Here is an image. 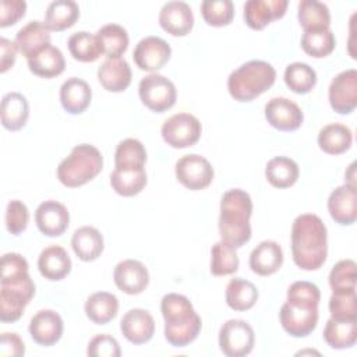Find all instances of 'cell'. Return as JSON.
I'll return each mask as SVG.
<instances>
[{
	"label": "cell",
	"mask_w": 357,
	"mask_h": 357,
	"mask_svg": "<svg viewBox=\"0 0 357 357\" xmlns=\"http://www.w3.org/2000/svg\"><path fill=\"white\" fill-rule=\"evenodd\" d=\"M321 291L317 284L298 280L287 289V300L280 307L279 319L282 328L293 337H305L318 324V305Z\"/></svg>",
	"instance_id": "cell-1"
},
{
	"label": "cell",
	"mask_w": 357,
	"mask_h": 357,
	"mask_svg": "<svg viewBox=\"0 0 357 357\" xmlns=\"http://www.w3.org/2000/svg\"><path fill=\"white\" fill-rule=\"evenodd\" d=\"M291 255L304 271H317L326 261L328 231L322 219L314 213L298 215L291 225Z\"/></svg>",
	"instance_id": "cell-2"
},
{
	"label": "cell",
	"mask_w": 357,
	"mask_h": 357,
	"mask_svg": "<svg viewBox=\"0 0 357 357\" xmlns=\"http://www.w3.org/2000/svg\"><path fill=\"white\" fill-rule=\"evenodd\" d=\"M160 311L165 319V337L172 346L184 347L197 339L202 321L185 296L177 293L163 296Z\"/></svg>",
	"instance_id": "cell-3"
},
{
	"label": "cell",
	"mask_w": 357,
	"mask_h": 357,
	"mask_svg": "<svg viewBox=\"0 0 357 357\" xmlns=\"http://www.w3.org/2000/svg\"><path fill=\"white\" fill-rule=\"evenodd\" d=\"M252 201L248 192L241 188L226 191L220 199L219 233L222 241L240 248L251 238L250 218Z\"/></svg>",
	"instance_id": "cell-4"
},
{
	"label": "cell",
	"mask_w": 357,
	"mask_h": 357,
	"mask_svg": "<svg viewBox=\"0 0 357 357\" xmlns=\"http://www.w3.org/2000/svg\"><path fill=\"white\" fill-rule=\"evenodd\" d=\"M276 79L272 64L264 60H250L231 71L227 78L230 96L238 102H251L266 92Z\"/></svg>",
	"instance_id": "cell-5"
},
{
	"label": "cell",
	"mask_w": 357,
	"mask_h": 357,
	"mask_svg": "<svg viewBox=\"0 0 357 357\" xmlns=\"http://www.w3.org/2000/svg\"><path fill=\"white\" fill-rule=\"evenodd\" d=\"M102 167L103 156L100 151L93 145L79 144L75 145L70 155L59 163L57 178L63 185L75 188L95 178Z\"/></svg>",
	"instance_id": "cell-6"
},
{
	"label": "cell",
	"mask_w": 357,
	"mask_h": 357,
	"mask_svg": "<svg viewBox=\"0 0 357 357\" xmlns=\"http://www.w3.org/2000/svg\"><path fill=\"white\" fill-rule=\"evenodd\" d=\"M33 296L35 283L28 272L0 276V321H18Z\"/></svg>",
	"instance_id": "cell-7"
},
{
	"label": "cell",
	"mask_w": 357,
	"mask_h": 357,
	"mask_svg": "<svg viewBox=\"0 0 357 357\" xmlns=\"http://www.w3.org/2000/svg\"><path fill=\"white\" fill-rule=\"evenodd\" d=\"M141 102L152 112L163 113L174 106L177 91L174 84L165 75L151 73L138 85Z\"/></svg>",
	"instance_id": "cell-8"
},
{
	"label": "cell",
	"mask_w": 357,
	"mask_h": 357,
	"mask_svg": "<svg viewBox=\"0 0 357 357\" xmlns=\"http://www.w3.org/2000/svg\"><path fill=\"white\" fill-rule=\"evenodd\" d=\"M202 126L199 120L190 113H177L169 117L160 128L163 141L172 148H188L198 142Z\"/></svg>",
	"instance_id": "cell-9"
},
{
	"label": "cell",
	"mask_w": 357,
	"mask_h": 357,
	"mask_svg": "<svg viewBox=\"0 0 357 357\" xmlns=\"http://www.w3.org/2000/svg\"><path fill=\"white\" fill-rule=\"evenodd\" d=\"M255 335L248 322L229 319L219 331V347L227 357H244L252 351Z\"/></svg>",
	"instance_id": "cell-10"
},
{
	"label": "cell",
	"mask_w": 357,
	"mask_h": 357,
	"mask_svg": "<svg viewBox=\"0 0 357 357\" xmlns=\"http://www.w3.org/2000/svg\"><path fill=\"white\" fill-rule=\"evenodd\" d=\"M177 180L188 190L206 188L213 180V167L209 160L201 155L191 153L181 156L174 166Z\"/></svg>",
	"instance_id": "cell-11"
},
{
	"label": "cell",
	"mask_w": 357,
	"mask_h": 357,
	"mask_svg": "<svg viewBox=\"0 0 357 357\" xmlns=\"http://www.w3.org/2000/svg\"><path fill=\"white\" fill-rule=\"evenodd\" d=\"M328 98L331 107L336 113H351L357 106V70L349 68L339 73L331 81Z\"/></svg>",
	"instance_id": "cell-12"
},
{
	"label": "cell",
	"mask_w": 357,
	"mask_h": 357,
	"mask_svg": "<svg viewBox=\"0 0 357 357\" xmlns=\"http://www.w3.org/2000/svg\"><path fill=\"white\" fill-rule=\"evenodd\" d=\"M172 47L170 45L159 36H145L142 38L134 52L132 59L139 70L144 71H158L170 60Z\"/></svg>",
	"instance_id": "cell-13"
},
{
	"label": "cell",
	"mask_w": 357,
	"mask_h": 357,
	"mask_svg": "<svg viewBox=\"0 0 357 357\" xmlns=\"http://www.w3.org/2000/svg\"><path fill=\"white\" fill-rule=\"evenodd\" d=\"M265 119L279 131H294L301 126L304 116L297 103L279 96L265 105Z\"/></svg>",
	"instance_id": "cell-14"
},
{
	"label": "cell",
	"mask_w": 357,
	"mask_h": 357,
	"mask_svg": "<svg viewBox=\"0 0 357 357\" xmlns=\"http://www.w3.org/2000/svg\"><path fill=\"white\" fill-rule=\"evenodd\" d=\"M35 223L42 234L47 237H59L68 227L70 213L61 202L47 199L36 208Z\"/></svg>",
	"instance_id": "cell-15"
},
{
	"label": "cell",
	"mask_w": 357,
	"mask_h": 357,
	"mask_svg": "<svg viewBox=\"0 0 357 357\" xmlns=\"http://www.w3.org/2000/svg\"><path fill=\"white\" fill-rule=\"evenodd\" d=\"M113 280L119 290L126 294H139L149 284L146 266L137 259H124L114 266Z\"/></svg>",
	"instance_id": "cell-16"
},
{
	"label": "cell",
	"mask_w": 357,
	"mask_h": 357,
	"mask_svg": "<svg viewBox=\"0 0 357 357\" xmlns=\"http://www.w3.org/2000/svg\"><path fill=\"white\" fill-rule=\"evenodd\" d=\"M331 218L343 226L353 225L357 219V185L344 183L336 187L328 198Z\"/></svg>",
	"instance_id": "cell-17"
},
{
	"label": "cell",
	"mask_w": 357,
	"mask_h": 357,
	"mask_svg": "<svg viewBox=\"0 0 357 357\" xmlns=\"http://www.w3.org/2000/svg\"><path fill=\"white\" fill-rule=\"evenodd\" d=\"M63 319L53 310L38 311L29 322V335L35 343L49 347L56 344L63 335Z\"/></svg>",
	"instance_id": "cell-18"
},
{
	"label": "cell",
	"mask_w": 357,
	"mask_h": 357,
	"mask_svg": "<svg viewBox=\"0 0 357 357\" xmlns=\"http://www.w3.org/2000/svg\"><path fill=\"white\" fill-rule=\"evenodd\" d=\"M120 331L128 342L144 344L149 342L155 333L153 317L149 311L142 308L128 310L120 321Z\"/></svg>",
	"instance_id": "cell-19"
},
{
	"label": "cell",
	"mask_w": 357,
	"mask_h": 357,
	"mask_svg": "<svg viewBox=\"0 0 357 357\" xmlns=\"http://www.w3.org/2000/svg\"><path fill=\"white\" fill-rule=\"evenodd\" d=\"M287 0H248L244 4V21L251 29H262L273 20L282 18Z\"/></svg>",
	"instance_id": "cell-20"
},
{
	"label": "cell",
	"mask_w": 357,
	"mask_h": 357,
	"mask_svg": "<svg viewBox=\"0 0 357 357\" xmlns=\"http://www.w3.org/2000/svg\"><path fill=\"white\" fill-rule=\"evenodd\" d=\"M159 24L173 36H184L194 26L191 7L185 1H169L159 13Z\"/></svg>",
	"instance_id": "cell-21"
},
{
	"label": "cell",
	"mask_w": 357,
	"mask_h": 357,
	"mask_svg": "<svg viewBox=\"0 0 357 357\" xmlns=\"http://www.w3.org/2000/svg\"><path fill=\"white\" fill-rule=\"evenodd\" d=\"M15 43L18 52L28 60L50 45V31L45 22L29 21L17 32Z\"/></svg>",
	"instance_id": "cell-22"
},
{
	"label": "cell",
	"mask_w": 357,
	"mask_h": 357,
	"mask_svg": "<svg viewBox=\"0 0 357 357\" xmlns=\"http://www.w3.org/2000/svg\"><path fill=\"white\" fill-rule=\"evenodd\" d=\"M283 264L282 247L272 240L261 241L250 254V268L254 273L269 276L280 269Z\"/></svg>",
	"instance_id": "cell-23"
},
{
	"label": "cell",
	"mask_w": 357,
	"mask_h": 357,
	"mask_svg": "<svg viewBox=\"0 0 357 357\" xmlns=\"http://www.w3.org/2000/svg\"><path fill=\"white\" fill-rule=\"evenodd\" d=\"M38 269L47 280H61L71 271V259L61 245H49L39 254Z\"/></svg>",
	"instance_id": "cell-24"
},
{
	"label": "cell",
	"mask_w": 357,
	"mask_h": 357,
	"mask_svg": "<svg viewBox=\"0 0 357 357\" xmlns=\"http://www.w3.org/2000/svg\"><path fill=\"white\" fill-rule=\"evenodd\" d=\"M92 89L86 81L71 77L60 88V103L70 114H81L91 105Z\"/></svg>",
	"instance_id": "cell-25"
},
{
	"label": "cell",
	"mask_w": 357,
	"mask_h": 357,
	"mask_svg": "<svg viewBox=\"0 0 357 357\" xmlns=\"http://www.w3.org/2000/svg\"><path fill=\"white\" fill-rule=\"evenodd\" d=\"M98 79L109 92H123L131 84L130 64L121 59H106L98 68Z\"/></svg>",
	"instance_id": "cell-26"
},
{
	"label": "cell",
	"mask_w": 357,
	"mask_h": 357,
	"mask_svg": "<svg viewBox=\"0 0 357 357\" xmlns=\"http://www.w3.org/2000/svg\"><path fill=\"white\" fill-rule=\"evenodd\" d=\"M1 126L10 131L21 130L29 117V105L20 92H8L1 99Z\"/></svg>",
	"instance_id": "cell-27"
},
{
	"label": "cell",
	"mask_w": 357,
	"mask_h": 357,
	"mask_svg": "<svg viewBox=\"0 0 357 357\" xmlns=\"http://www.w3.org/2000/svg\"><path fill=\"white\" fill-rule=\"evenodd\" d=\"M71 247L81 261H95L103 252V236L96 227L82 226L74 231Z\"/></svg>",
	"instance_id": "cell-28"
},
{
	"label": "cell",
	"mask_w": 357,
	"mask_h": 357,
	"mask_svg": "<svg viewBox=\"0 0 357 357\" xmlns=\"http://www.w3.org/2000/svg\"><path fill=\"white\" fill-rule=\"evenodd\" d=\"M145 167H114L110 174L112 188L121 197H134L146 185Z\"/></svg>",
	"instance_id": "cell-29"
},
{
	"label": "cell",
	"mask_w": 357,
	"mask_h": 357,
	"mask_svg": "<svg viewBox=\"0 0 357 357\" xmlns=\"http://www.w3.org/2000/svg\"><path fill=\"white\" fill-rule=\"evenodd\" d=\"M324 339L336 350L353 347L357 342V319L329 318L324 328Z\"/></svg>",
	"instance_id": "cell-30"
},
{
	"label": "cell",
	"mask_w": 357,
	"mask_h": 357,
	"mask_svg": "<svg viewBox=\"0 0 357 357\" xmlns=\"http://www.w3.org/2000/svg\"><path fill=\"white\" fill-rule=\"evenodd\" d=\"M353 142L351 130L340 123H332L322 127L318 132L319 148L329 155H340L346 152Z\"/></svg>",
	"instance_id": "cell-31"
},
{
	"label": "cell",
	"mask_w": 357,
	"mask_h": 357,
	"mask_svg": "<svg viewBox=\"0 0 357 357\" xmlns=\"http://www.w3.org/2000/svg\"><path fill=\"white\" fill-rule=\"evenodd\" d=\"M29 71L42 78H53L60 75L66 68V60L59 47L49 45L36 56L28 59Z\"/></svg>",
	"instance_id": "cell-32"
},
{
	"label": "cell",
	"mask_w": 357,
	"mask_h": 357,
	"mask_svg": "<svg viewBox=\"0 0 357 357\" xmlns=\"http://www.w3.org/2000/svg\"><path fill=\"white\" fill-rule=\"evenodd\" d=\"M85 314L93 324L105 325L116 318L119 311V300L107 291H98L85 301Z\"/></svg>",
	"instance_id": "cell-33"
},
{
	"label": "cell",
	"mask_w": 357,
	"mask_h": 357,
	"mask_svg": "<svg viewBox=\"0 0 357 357\" xmlns=\"http://www.w3.org/2000/svg\"><path fill=\"white\" fill-rule=\"evenodd\" d=\"M79 17V7L73 0L52 1L45 14V25L49 31H64L73 26Z\"/></svg>",
	"instance_id": "cell-34"
},
{
	"label": "cell",
	"mask_w": 357,
	"mask_h": 357,
	"mask_svg": "<svg viewBox=\"0 0 357 357\" xmlns=\"http://www.w3.org/2000/svg\"><path fill=\"white\" fill-rule=\"evenodd\" d=\"M298 174V165L287 156H275L265 166V177L276 188L291 187L297 181Z\"/></svg>",
	"instance_id": "cell-35"
},
{
	"label": "cell",
	"mask_w": 357,
	"mask_h": 357,
	"mask_svg": "<svg viewBox=\"0 0 357 357\" xmlns=\"http://www.w3.org/2000/svg\"><path fill=\"white\" fill-rule=\"evenodd\" d=\"M226 304L234 311H247L254 307L258 300V290L250 280L243 278L231 279L225 291Z\"/></svg>",
	"instance_id": "cell-36"
},
{
	"label": "cell",
	"mask_w": 357,
	"mask_h": 357,
	"mask_svg": "<svg viewBox=\"0 0 357 357\" xmlns=\"http://www.w3.org/2000/svg\"><path fill=\"white\" fill-rule=\"evenodd\" d=\"M297 18L305 31L325 29L331 24V13L326 4L318 0H301L298 3Z\"/></svg>",
	"instance_id": "cell-37"
},
{
	"label": "cell",
	"mask_w": 357,
	"mask_h": 357,
	"mask_svg": "<svg viewBox=\"0 0 357 357\" xmlns=\"http://www.w3.org/2000/svg\"><path fill=\"white\" fill-rule=\"evenodd\" d=\"M67 45L71 56L82 63H92L103 54V49L96 33L93 35L85 31L75 32L68 38Z\"/></svg>",
	"instance_id": "cell-38"
},
{
	"label": "cell",
	"mask_w": 357,
	"mask_h": 357,
	"mask_svg": "<svg viewBox=\"0 0 357 357\" xmlns=\"http://www.w3.org/2000/svg\"><path fill=\"white\" fill-rule=\"evenodd\" d=\"M96 36L102 45L103 54H106L107 59L120 57L128 47V33L119 24L103 25L98 29Z\"/></svg>",
	"instance_id": "cell-39"
},
{
	"label": "cell",
	"mask_w": 357,
	"mask_h": 357,
	"mask_svg": "<svg viewBox=\"0 0 357 357\" xmlns=\"http://www.w3.org/2000/svg\"><path fill=\"white\" fill-rule=\"evenodd\" d=\"M240 265L236 248L225 241H218L211 250V273L215 276H226L237 272Z\"/></svg>",
	"instance_id": "cell-40"
},
{
	"label": "cell",
	"mask_w": 357,
	"mask_h": 357,
	"mask_svg": "<svg viewBox=\"0 0 357 357\" xmlns=\"http://www.w3.org/2000/svg\"><path fill=\"white\" fill-rule=\"evenodd\" d=\"M284 82L294 93H308L317 84V73L310 64L294 61L284 70Z\"/></svg>",
	"instance_id": "cell-41"
},
{
	"label": "cell",
	"mask_w": 357,
	"mask_h": 357,
	"mask_svg": "<svg viewBox=\"0 0 357 357\" xmlns=\"http://www.w3.org/2000/svg\"><path fill=\"white\" fill-rule=\"evenodd\" d=\"M336 46V39L329 28L305 31L301 36L303 50L315 59L325 57L333 52Z\"/></svg>",
	"instance_id": "cell-42"
},
{
	"label": "cell",
	"mask_w": 357,
	"mask_h": 357,
	"mask_svg": "<svg viewBox=\"0 0 357 357\" xmlns=\"http://www.w3.org/2000/svg\"><path fill=\"white\" fill-rule=\"evenodd\" d=\"M146 151L135 138L123 139L114 152V167H145Z\"/></svg>",
	"instance_id": "cell-43"
},
{
	"label": "cell",
	"mask_w": 357,
	"mask_h": 357,
	"mask_svg": "<svg viewBox=\"0 0 357 357\" xmlns=\"http://www.w3.org/2000/svg\"><path fill=\"white\" fill-rule=\"evenodd\" d=\"M331 318L335 319H357V296L356 289L332 290L329 298Z\"/></svg>",
	"instance_id": "cell-44"
},
{
	"label": "cell",
	"mask_w": 357,
	"mask_h": 357,
	"mask_svg": "<svg viewBox=\"0 0 357 357\" xmlns=\"http://www.w3.org/2000/svg\"><path fill=\"white\" fill-rule=\"evenodd\" d=\"M201 14L208 25L225 26L234 17V4L231 0H204L201 3Z\"/></svg>",
	"instance_id": "cell-45"
},
{
	"label": "cell",
	"mask_w": 357,
	"mask_h": 357,
	"mask_svg": "<svg viewBox=\"0 0 357 357\" xmlns=\"http://www.w3.org/2000/svg\"><path fill=\"white\" fill-rule=\"evenodd\" d=\"M357 265L353 259H342L329 272V286L332 290L356 289Z\"/></svg>",
	"instance_id": "cell-46"
},
{
	"label": "cell",
	"mask_w": 357,
	"mask_h": 357,
	"mask_svg": "<svg viewBox=\"0 0 357 357\" xmlns=\"http://www.w3.org/2000/svg\"><path fill=\"white\" fill-rule=\"evenodd\" d=\"M6 227L8 233L18 236L21 234L29 222V212L26 205L20 199H11L6 208Z\"/></svg>",
	"instance_id": "cell-47"
},
{
	"label": "cell",
	"mask_w": 357,
	"mask_h": 357,
	"mask_svg": "<svg viewBox=\"0 0 357 357\" xmlns=\"http://www.w3.org/2000/svg\"><path fill=\"white\" fill-rule=\"evenodd\" d=\"M86 354L91 357H120L121 350L119 342L113 336L100 333L89 340Z\"/></svg>",
	"instance_id": "cell-48"
},
{
	"label": "cell",
	"mask_w": 357,
	"mask_h": 357,
	"mask_svg": "<svg viewBox=\"0 0 357 357\" xmlns=\"http://www.w3.org/2000/svg\"><path fill=\"white\" fill-rule=\"evenodd\" d=\"M26 3L24 0H1L0 1V26L14 25L25 15Z\"/></svg>",
	"instance_id": "cell-49"
},
{
	"label": "cell",
	"mask_w": 357,
	"mask_h": 357,
	"mask_svg": "<svg viewBox=\"0 0 357 357\" xmlns=\"http://www.w3.org/2000/svg\"><path fill=\"white\" fill-rule=\"evenodd\" d=\"M25 353V344L18 333L3 332L0 337V356L21 357Z\"/></svg>",
	"instance_id": "cell-50"
},
{
	"label": "cell",
	"mask_w": 357,
	"mask_h": 357,
	"mask_svg": "<svg viewBox=\"0 0 357 357\" xmlns=\"http://www.w3.org/2000/svg\"><path fill=\"white\" fill-rule=\"evenodd\" d=\"M17 52H18V47L15 42H11L7 38H0V71L1 73H6L14 66Z\"/></svg>",
	"instance_id": "cell-51"
},
{
	"label": "cell",
	"mask_w": 357,
	"mask_h": 357,
	"mask_svg": "<svg viewBox=\"0 0 357 357\" xmlns=\"http://www.w3.org/2000/svg\"><path fill=\"white\" fill-rule=\"evenodd\" d=\"M356 163L353 162L350 166H349V172L344 174L346 178H347V184H351V185H356Z\"/></svg>",
	"instance_id": "cell-52"
}]
</instances>
